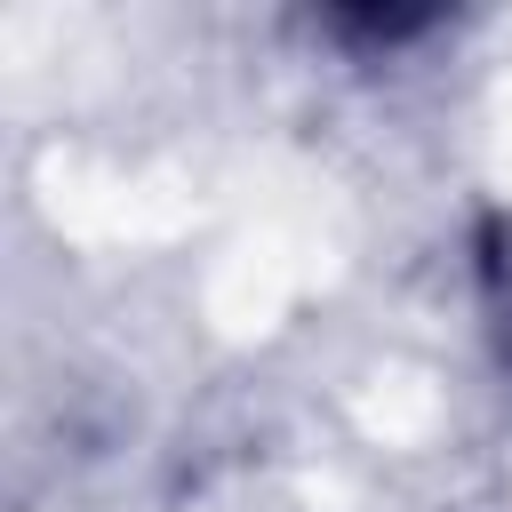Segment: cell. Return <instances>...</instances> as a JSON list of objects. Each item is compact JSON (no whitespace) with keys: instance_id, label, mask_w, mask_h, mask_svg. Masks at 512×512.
<instances>
[{"instance_id":"1","label":"cell","mask_w":512,"mask_h":512,"mask_svg":"<svg viewBox=\"0 0 512 512\" xmlns=\"http://www.w3.org/2000/svg\"><path fill=\"white\" fill-rule=\"evenodd\" d=\"M488 312H496V336L512 360V240H496V256H488Z\"/></svg>"}]
</instances>
